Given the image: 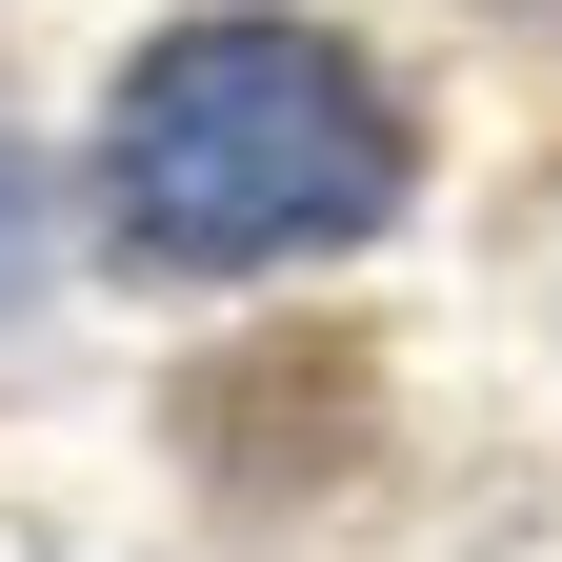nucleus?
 Returning a JSON list of instances; mask_svg holds the SVG:
<instances>
[{"mask_svg": "<svg viewBox=\"0 0 562 562\" xmlns=\"http://www.w3.org/2000/svg\"><path fill=\"white\" fill-rule=\"evenodd\" d=\"M382 201H402V101L322 21H181L101 140V222L140 281H241V261L362 241Z\"/></svg>", "mask_w": 562, "mask_h": 562, "instance_id": "f257e3e1", "label": "nucleus"}, {"mask_svg": "<svg viewBox=\"0 0 562 562\" xmlns=\"http://www.w3.org/2000/svg\"><path fill=\"white\" fill-rule=\"evenodd\" d=\"M21 222H41V201H21V140H0V302H21Z\"/></svg>", "mask_w": 562, "mask_h": 562, "instance_id": "f03ea898", "label": "nucleus"}]
</instances>
